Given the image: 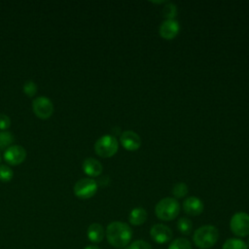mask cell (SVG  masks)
I'll use <instances>...</instances> for the list:
<instances>
[{"mask_svg":"<svg viewBox=\"0 0 249 249\" xmlns=\"http://www.w3.org/2000/svg\"><path fill=\"white\" fill-rule=\"evenodd\" d=\"M180 25L176 19H164L159 28L160 35L166 40L174 39L179 33Z\"/></svg>","mask_w":249,"mask_h":249,"instance_id":"obj_11","label":"cell"},{"mask_svg":"<svg viewBox=\"0 0 249 249\" xmlns=\"http://www.w3.org/2000/svg\"><path fill=\"white\" fill-rule=\"evenodd\" d=\"M118 140L112 135H103L94 144V151L101 158L113 157L118 152Z\"/></svg>","mask_w":249,"mask_h":249,"instance_id":"obj_4","label":"cell"},{"mask_svg":"<svg viewBox=\"0 0 249 249\" xmlns=\"http://www.w3.org/2000/svg\"><path fill=\"white\" fill-rule=\"evenodd\" d=\"M125 249H127V248H125Z\"/></svg>","mask_w":249,"mask_h":249,"instance_id":"obj_28","label":"cell"},{"mask_svg":"<svg viewBox=\"0 0 249 249\" xmlns=\"http://www.w3.org/2000/svg\"><path fill=\"white\" fill-rule=\"evenodd\" d=\"M203 202L196 196H189L183 202V210L190 216L200 215L203 211Z\"/></svg>","mask_w":249,"mask_h":249,"instance_id":"obj_12","label":"cell"},{"mask_svg":"<svg viewBox=\"0 0 249 249\" xmlns=\"http://www.w3.org/2000/svg\"><path fill=\"white\" fill-rule=\"evenodd\" d=\"M162 15L165 18V19H174V18L177 15L176 5L169 2L166 3L162 9Z\"/></svg>","mask_w":249,"mask_h":249,"instance_id":"obj_21","label":"cell"},{"mask_svg":"<svg viewBox=\"0 0 249 249\" xmlns=\"http://www.w3.org/2000/svg\"><path fill=\"white\" fill-rule=\"evenodd\" d=\"M122 146L127 151H136L141 146L140 136L133 130H125L120 136Z\"/></svg>","mask_w":249,"mask_h":249,"instance_id":"obj_10","label":"cell"},{"mask_svg":"<svg viewBox=\"0 0 249 249\" xmlns=\"http://www.w3.org/2000/svg\"><path fill=\"white\" fill-rule=\"evenodd\" d=\"M147 216V211L144 208L136 207L130 211L128 215V221L133 226H140L146 222Z\"/></svg>","mask_w":249,"mask_h":249,"instance_id":"obj_15","label":"cell"},{"mask_svg":"<svg viewBox=\"0 0 249 249\" xmlns=\"http://www.w3.org/2000/svg\"><path fill=\"white\" fill-rule=\"evenodd\" d=\"M168 249H192V245L187 238L179 237L169 244Z\"/></svg>","mask_w":249,"mask_h":249,"instance_id":"obj_19","label":"cell"},{"mask_svg":"<svg viewBox=\"0 0 249 249\" xmlns=\"http://www.w3.org/2000/svg\"><path fill=\"white\" fill-rule=\"evenodd\" d=\"M177 228H178V230L181 233H183L185 235H188L192 231L193 224H192L190 219H188L186 217H182L177 222Z\"/></svg>","mask_w":249,"mask_h":249,"instance_id":"obj_17","label":"cell"},{"mask_svg":"<svg viewBox=\"0 0 249 249\" xmlns=\"http://www.w3.org/2000/svg\"><path fill=\"white\" fill-rule=\"evenodd\" d=\"M23 91L29 97L34 96L36 94V92H37V86H36V84L33 81L25 82L24 85H23Z\"/></svg>","mask_w":249,"mask_h":249,"instance_id":"obj_23","label":"cell"},{"mask_svg":"<svg viewBox=\"0 0 249 249\" xmlns=\"http://www.w3.org/2000/svg\"><path fill=\"white\" fill-rule=\"evenodd\" d=\"M13 176H14V172L10 166L6 164L0 165V181L9 182L12 180Z\"/></svg>","mask_w":249,"mask_h":249,"instance_id":"obj_22","label":"cell"},{"mask_svg":"<svg viewBox=\"0 0 249 249\" xmlns=\"http://www.w3.org/2000/svg\"><path fill=\"white\" fill-rule=\"evenodd\" d=\"M127 249H153L152 246L150 245V243H148L147 241L144 240H135L133 241L128 247Z\"/></svg>","mask_w":249,"mask_h":249,"instance_id":"obj_24","label":"cell"},{"mask_svg":"<svg viewBox=\"0 0 249 249\" xmlns=\"http://www.w3.org/2000/svg\"><path fill=\"white\" fill-rule=\"evenodd\" d=\"M180 211V204L174 197H164L160 199L155 207L156 216L162 221L175 219Z\"/></svg>","mask_w":249,"mask_h":249,"instance_id":"obj_3","label":"cell"},{"mask_svg":"<svg viewBox=\"0 0 249 249\" xmlns=\"http://www.w3.org/2000/svg\"><path fill=\"white\" fill-rule=\"evenodd\" d=\"M150 235L155 242L163 244L172 238V231L163 224H156L151 228Z\"/></svg>","mask_w":249,"mask_h":249,"instance_id":"obj_8","label":"cell"},{"mask_svg":"<svg viewBox=\"0 0 249 249\" xmlns=\"http://www.w3.org/2000/svg\"><path fill=\"white\" fill-rule=\"evenodd\" d=\"M84 249H100V248L97 247V246H95V245H89V246L85 247Z\"/></svg>","mask_w":249,"mask_h":249,"instance_id":"obj_26","label":"cell"},{"mask_svg":"<svg viewBox=\"0 0 249 249\" xmlns=\"http://www.w3.org/2000/svg\"><path fill=\"white\" fill-rule=\"evenodd\" d=\"M32 108L35 115L40 119H49L53 113V104L46 96H39L32 102Z\"/></svg>","mask_w":249,"mask_h":249,"instance_id":"obj_7","label":"cell"},{"mask_svg":"<svg viewBox=\"0 0 249 249\" xmlns=\"http://www.w3.org/2000/svg\"><path fill=\"white\" fill-rule=\"evenodd\" d=\"M87 235L89 241L93 243H98L103 240L105 235V231L103 227L98 223H92L89 226L87 231Z\"/></svg>","mask_w":249,"mask_h":249,"instance_id":"obj_14","label":"cell"},{"mask_svg":"<svg viewBox=\"0 0 249 249\" xmlns=\"http://www.w3.org/2000/svg\"><path fill=\"white\" fill-rule=\"evenodd\" d=\"M11 125L10 118L5 114H0V129L6 130Z\"/></svg>","mask_w":249,"mask_h":249,"instance_id":"obj_25","label":"cell"},{"mask_svg":"<svg viewBox=\"0 0 249 249\" xmlns=\"http://www.w3.org/2000/svg\"><path fill=\"white\" fill-rule=\"evenodd\" d=\"M230 228L231 232L239 237H243L249 234V215L245 212L235 213L231 221Z\"/></svg>","mask_w":249,"mask_h":249,"instance_id":"obj_5","label":"cell"},{"mask_svg":"<svg viewBox=\"0 0 249 249\" xmlns=\"http://www.w3.org/2000/svg\"><path fill=\"white\" fill-rule=\"evenodd\" d=\"M14 141V135L7 130L0 131V150L8 149Z\"/></svg>","mask_w":249,"mask_h":249,"instance_id":"obj_18","label":"cell"},{"mask_svg":"<svg viewBox=\"0 0 249 249\" xmlns=\"http://www.w3.org/2000/svg\"><path fill=\"white\" fill-rule=\"evenodd\" d=\"M246 245H247V247H249V237H248V239H247V242H246Z\"/></svg>","mask_w":249,"mask_h":249,"instance_id":"obj_27","label":"cell"},{"mask_svg":"<svg viewBox=\"0 0 249 249\" xmlns=\"http://www.w3.org/2000/svg\"><path fill=\"white\" fill-rule=\"evenodd\" d=\"M97 192V183L90 178H82L74 185V194L77 197L88 199L92 197Z\"/></svg>","mask_w":249,"mask_h":249,"instance_id":"obj_6","label":"cell"},{"mask_svg":"<svg viewBox=\"0 0 249 249\" xmlns=\"http://www.w3.org/2000/svg\"><path fill=\"white\" fill-rule=\"evenodd\" d=\"M105 234L108 242L113 247L124 248L132 237V231L126 223L115 221L107 226Z\"/></svg>","mask_w":249,"mask_h":249,"instance_id":"obj_1","label":"cell"},{"mask_svg":"<svg viewBox=\"0 0 249 249\" xmlns=\"http://www.w3.org/2000/svg\"><path fill=\"white\" fill-rule=\"evenodd\" d=\"M187 194H188V186L185 183L180 182V183H176V184L173 185V187H172V195L176 198H182Z\"/></svg>","mask_w":249,"mask_h":249,"instance_id":"obj_20","label":"cell"},{"mask_svg":"<svg viewBox=\"0 0 249 249\" xmlns=\"http://www.w3.org/2000/svg\"><path fill=\"white\" fill-rule=\"evenodd\" d=\"M222 249H248L246 243L239 238H229L223 244Z\"/></svg>","mask_w":249,"mask_h":249,"instance_id":"obj_16","label":"cell"},{"mask_svg":"<svg viewBox=\"0 0 249 249\" xmlns=\"http://www.w3.org/2000/svg\"><path fill=\"white\" fill-rule=\"evenodd\" d=\"M102 169L103 167L101 163L93 158H88L83 161V170L89 176H91V177L99 176L102 172Z\"/></svg>","mask_w":249,"mask_h":249,"instance_id":"obj_13","label":"cell"},{"mask_svg":"<svg viewBox=\"0 0 249 249\" xmlns=\"http://www.w3.org/2000/svg\"><path fill=\"white\" fill-rule=\"evenodd\" d=\"M25 158L26 151L23 147L19 145L10 146L4 153L5 160L12 165H18L21 163L25 160Z\"/></svg>","mask_w":249,"mask_h":249,"instance_id":"obj_9","label":"cell"},{"mask_svg":"<svg viewBox=\"0 0 249 249\" xmlns=\"http://www.w3.org/2000/svg\"><path fill=\"white\" fill-rule=\"evenodd\" d=\"M219 238V231L216 227L205 225L195 231L193 235L194 243L200 249L213 247Z\"/></svg>","mask_w":249,"mask_h":249,"instance_id":"obj_2","label":"cell"}]
</instances>
